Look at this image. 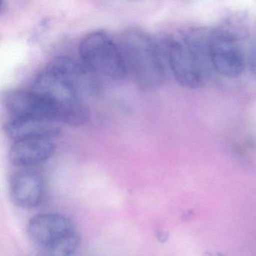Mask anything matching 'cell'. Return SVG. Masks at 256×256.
Wrapping results in <instances>:
<instances>
[{
	"label": "cell",
	"mask_w": 256,
	"mask_h": 256,
	"mask_svg": "<svg viewBox=\"0 0 256 256\" xmlns=\"http://www.w3.org/2000/svg\"><path fill=\"white\" fill-rule=\"evenodd\" d=\"M76 232L72 222L59 214H43L35 216L28 224L31 240L41 247L50 245Z\"/></svg>",
	"instance_id": "8"
},
{
	"label": "cell",
	"mask_w": 256,
	"mask_h": 256,
	"mask_svg": "<svg viewBox=\"0 0 256 256\" xmlns=\"http://www.w3.org/2000/svg\"><path fill=\"white\" fill-rule=\"evenodd\" d=\"M55 140L50 138H35L16 140L10 149V162L18 167H31L41 164L54 154Z\"/></svg>",
	"instance_id": "9"
},
{
	"label": "cell",
	"mask_w": 256,
	"mask_h": 256,
	"mask_svg": "<svg viewBox=\"0 0 256 256\" xmlns=\"http://www.w3.org/2000/svg\"><path fill=\"white\" fill-rule=\"evenodd\" d=\"M128 74L143 90L158 89L166 78L160 49L154 38L138 28L124 31L120 43Z\"/></svg>",
	"instance_id": "1"
},
{
	"label": "cell",
	"mask_w": 256,
	"mask_h": 256,
	"mask_svg": "<svg viewBox=\"0 0 256 256\" xmlns=\"http://www.w3.org/2000/svg\"><path fill=\"white\" fill-rule=\"evenodd\" d=\"M4 128L13 142L35 138L56 139L60 133L54 121L25 116H11Z\"/></svg>",
	"instance_id": "11"
},
{
	"label": "cell",
	"mask_w": 256,
	"mask_h": 256,
	"mask_svg": "<svg viewBox=\"0 0 256 256\" xmlns=\"http://www.w3.org/2000/svg\"><path fill=\"white\" fill-rule=\"evenodd\" d=\"M80 60L98 77L120 80L128 74L120 44L103 31L86 34L79 44Z\"/></svg>",
	"instance_id": "3"
},
{
	"label": "cell",
	"mask_w": 256,
	"mask_h": 256,
	"mask_svg": "<svg viewBox=\"0 0 256 256\" xmlns=\"http://www.w3.org/2000/svg\"><path fill=\"white\" fill-rule=\"evenodd\" d=\"M31 89L56 106L60 122L71 126H80L89 120V110L83 98L71 85L48 67L37 76Z\"/></svg>",
	"instance_id": "2"
},
{
	"label": "cell",
	"mask_w": 256,
	"mask_h": 256,
	"mask_svg": "<svg viewBox=\"0 0 256 256\" xmlns=\"http://www.w3.org/2000/svg\"><path fill=\"white\" fill-rule=\"evenodd\" d=\"M208 56L214 70L224 77L238 78L245 70L244 53L232 32L220 30L208 38Z\"/></svg>",
	"instance_id": "5"
},
{
	"label": "cell",
	"mask_w": 256,
	"mask_h": 256,
	"mask_svg": "<svg viewBox=\"0 0 256 256\" xmlns=\"http://www.w3.org/2000/svg\"><path fill=\"white\" fill-rule=\"evenodd\" d=\"M80 240L77 232L50 245L40 248L36 256H70L80 245Z\"/></svg>",
	"instance_id": "12"
},
{
	"label": "cell",
	"mask_w": 256,
	"mask_h": 256,
	"mask_svg": "<svg viewBox=\"0 0 256 256\" xmlns=\"http://www.w3.org/2000/svg\"><path fill=\"white\" fill-rule=\"evenodd\" d=\"M48 67L71 85L83 100L85 97L97 95L101 90L100 78L80 60L59 56L52 60Z\"/></svg>",
	"instance_id": "6"
},
{
	"label": "cell",
	"mask_w": 256,
	"mask_h": 256,
	"mask_svg": "<svg viewBox=\"0 0 256 256\" xmlns=\"http://www.w3.org/2000/svg\"><path fill=\"white\" fill-rule=\"evenodd\" d=\"M44 184L41 175L34 170H22L10 182L12 200L22 208H34L42 202Z\"/></svg>",
	"instance_id": "10"
},
{
	"label": "cell",
	"mask_w": 256,
	"mask_h": 256,
	"mask_svg": "<svg viewBox=\"0 0 256 256\" xmlns=\"http://www.w3.org/2000/svg\"><path fill=\"white\" fill-rule=\"evenodd\" d=\"M5 103L12 116L59 121V113L56 106L34 90L10 91L6 96Z\"/></svg>",
	"instance_id": "7"
},
{
	"label": "cell",
	"mask_w": 256,
	"mask_h": 256,
	"mask_svg": "<svg viewBox=\"0 0 256 256\" xmlns=\"http://www.w3.org/2000/svg\"><path fill=\"white\" fill-rule=\"evenodd\" d=\"M198 48L186 40H172L168 44L170 70L178 83L186 89H197L203 82V61Z\"/></svg>",
	"instance_id": "4"
}]
</instances>
